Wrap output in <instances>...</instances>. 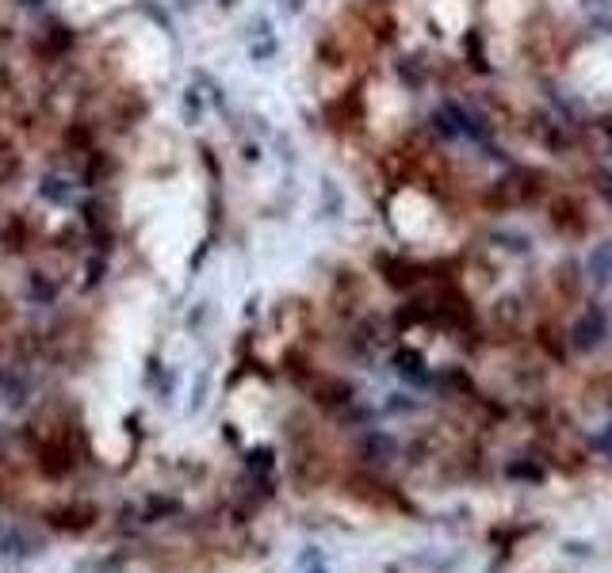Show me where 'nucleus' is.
Masks as SVG:
<instances>
[{"label":"nucleus","instance_id":"1","mask_svg":"<svg viewBox=\"0 0 612 573\" xmlns=\"http://www.w3.org/2000/svg\"><path fill=\"white\" fill-rule=\"evenodd\" d=\"M92 520H96V509H92V505H66V509L50 512V524L62 531H85V528H92Z\"/></svg>","mask_w":612,"mask_h":573}]
</instances>
